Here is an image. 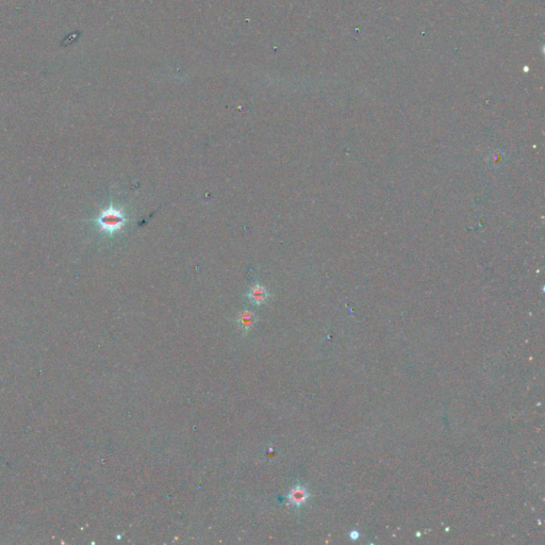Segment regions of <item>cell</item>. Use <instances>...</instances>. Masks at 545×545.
<instances>
[{
	"label": "cell",
	"mask_w": 545,
	"mask_h": 545,
	"mask_svg": "<svg viewBox=\"0 0 545 545\" xmlns=\"http://www.w3.org/2000/svg\"><path fill=\"white\" fill-rule=\"evenodd\" d=\"M128 220L129 219L125 214V211L120 208L114 207L113 205L104 209L95 219L100 231L110 236L123 229Z\"/></svg>",
	"instance_id": "cell-1"
},
{
	"label": "cell",
	"mask_w": 545,
	"mask_h": 545,
	"mask_svg": "<svg viewBox=\"0 0 545 545\" xmlns=\"http://www.w3.org/2000/svg\"><path fill=\"white\" fill-rule=\"evenodd\" d=\"M311 494L308 491V489L304 486L297 485L291 489V491L287 494V499L292 505L296 507H300L305 505L308 499L310 498Z\"/></svg>",
	"instance_id": "cell-2"
},
{
	"label": "cell",
	"mask_w": 545,
	"mask_h": 545,
	"mask_svg": "<svg viewBox=\"0 0 545 545\" xmlns=\"http://www.w3.org/2000/svg\"><path fill=\"white\" fill-rule=\"evenodd\" d=\"M246 296L250 304L255 305V306H260V305H263L266 300H268L269 291L266 290V287L264 285L260 283H255L250 287V290Z\"/></svg>",
	"instance_id": "cell-3"
},
{
	"label": "cell",
	"mask_w": 545,
	"mask_h": 545,
	"mask_svg": "<svg viewBox=\"0 0 545 545\" xmlns=\"http://www.w3.org/2000/svg\"><path fill=\"white\" fill-rule=\"evenodd\" d=\"M255 322H257V316H255V314L252 312V311H249V310L242 311L237 318L239 327L245 332L249 331L254 326Z\"/></svg>",
	"instance_id": "cell-4"
},
{
	"label": "cell",
	"mask_w": 545,
	"mask_h": 545,
	"mask_svg": "<svg viewBox=\"0 0 545 545\" xmlns=\"http://www.w3.org/2000/svg\"><path fill=\"white\" fill-rule=\"evenodd\" d=\"M350 538L354 539V540H355V539H358V538H359V532H358L357 530L351 531V532H350Z\"/></svg>",
	"instance_id": "cell-5"
}]
</instances>
